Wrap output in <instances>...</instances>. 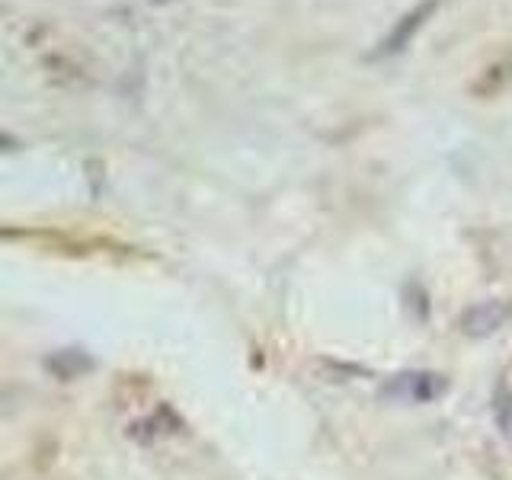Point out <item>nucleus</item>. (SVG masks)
<instances>
[{
    "label": "nucleus",
    "mask_w": 512,
    "mask_h": 480,
    "mask_svg": "<svg viewBox=\"0 0 512 480\" xmlns=\"http://www.w3.org/2000/svg\"><path fill=\"white\" fill-rule=\"evenodd\" d=\"M512 320V301H480L474 308L461 314L458 327L464 336H474V340H484V336L500 333Z\"/></svg>",
    "instance_id": "nucleus-1"
},
{
    "label": "nucleus",
    "mask_w": 512,
    "mask_h": 480,
    "mask_svg": "<svg viewBox=\"0 0 512 480\" xmlns=\"http://www.w3.org/2000/svg\"><path fill=\"white\" fill-rule=\"evenodd\" d=\"M439 4L442 0H423V4H416L404 20H400L388 36H384V42H381V48H375L372 52V58H391V55H397L400 48H407V42L416 36V32H420V26L429 20L432 13L439 10Z\"/></svg>",
    "instance_id": "nucleus-2"
},
{
    "label": "nucleus",
    "mask_w": 512,
    "mask_h": 480,
    "mask_svg": "<svg viewBox=\"0 0 512 480\" xmlns=\"http://www.w3.org/2000/svg\"><path fill=\"white\" fill-rule=\"evenodd\" d=\"M384 394H394L400 400H432L442 394V378L439 375H394L384 384Z\"/></svg>",
    "instance_id": "nucleus-3"
},
{
    "label": "nucleus",
    "mask_w": 512,
    "mask_h": 480,
    "mask_svg": "<svg viewBox=\"0 0 512 480\" xmlns=\"http://www.w3.org/2000/svg\"><path fill=\"white\" fill-rule=\"evenodd\" d=\"M490 413H493V426L503 439H512V384L500 378L493 384L490 394Z\"/></svg>",
    "instance_id": "nucleus-4"
}]
</instances>
